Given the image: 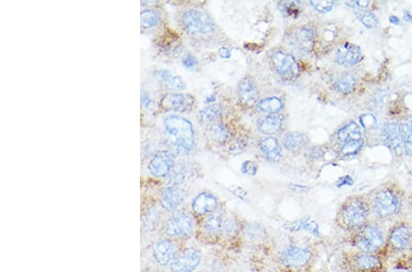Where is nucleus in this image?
<instances>
[{"label": "nucleus", "mask_w": 412, "mask_h": 272, "mask_svg": "<svg viewBox=\"0 0 412 272\" xmlns=\"http://www.w3.org/2000/svg\"><path fill=\"white\" fill-rule=\"evenodd\" d=\"M362 146H363V139H362L347 142L343 145L342 154L344 156L355 155L356 153H358V151H360Z\"/></svg>", "instance_id": "33"}, {"label": "nucleus", "mask_w": 412, "mask_h": 272, "mask_svg": "<svg viewBox=\"0 0 412 272\" xmlns=\"http://www.w3.org/2000/svg\"><path fill=\"white\" fill-rule=\"evenodd\" d=\"M282 124H283L282 116L276 115V114H271L269 116H266L260 121L258 125V128L262 133L275 134L281 129Z\"/></svg>", "instance_id": "23"}, {"label": "nucleus", "mask_w": 412, "mask_h": 272, "mask_svg": "<svg viewBox=\"0 0 412 272\" xmlns=\"http://www.w3.org/2000/svg\"><path fill=\"white\" fill-rule=\"evenodd\" d=\"M404 18H405L406 20H408V21H412V16L408 11L405 12V16H404Z\"/></svg>", "instance_id": "49"}, {"label": "nucleus", "mask_w": 412, "mask_h": 272, "mask_svg": "<svg viewBox=\"0 0 412 272\" xmlns=\"http://www.w3.org/2000/svg\"><path fill=\"white\" fill-rule=\"evenodd\" d=\"M368 215V204L362 199H353L342 210L341 220L346 228L355 230L365 226Z\"/></svg>", "instance_id": "2"}, {"label": "nucleus", "mask_w": 412, "mask_h": 272, "mask_svg": "<svg viewBox=\"0 0 412 272\" xmlns=\"http://www.w3.org/2000/svg\"><path fill=\"white\" fill-rule=\"evenodd\" d=\"M183 64L184 67H186L187 69H195V67L197 66L198 62L195 58V56L191 55V54H187L186 56H184L183 58Z\"/></svg>", "instance_id": "39"}, {"label": "nucleus", "mask_w": 412, "mask_h": 272, "mask_svg": "<svg viewBox=\"0 0 412 272\" xmlns=\"http://www.w3.org/2000/svg\"><path fill=\"white\" fill-rule=\"evenodd\" d=\"M353 6H359V7H364V8H366L367 6H369V1H354V2H352L351 3Z\"/></svg>", "instance_id": "46"}, {"label": "nucleus", "mask_w": 412, "mask_h": 272, "mask_svg": "<svg viewBox=\"0 0 412 272\" xmlns=\"http://www.w3.org/2000/svg\"><path fill=\"white\" fill-rule=\"evenodd\" d=\"M185 198V192L178 186L168 187L162 191L160 198V204L162 208L168 212H172L182 204Z\"/></svg>", "instance_id": "16"}, {"label": "nucleus", "mask_w": 412, "mask_h": 272, "mask_svg": "<svg viewBox=\"0 0 412 272\" xmlns=\"http://www.w3.org/2000/svg\"><path fill=\"white\" fill-rule=\"evenodd\" d=\"M141 28L148 29L157 26L160 20V13L154 9H145L141 12Z\"/></svg>", "instance_id": "30"}, {"label": "nucleus", "mask_w": 412, "mask_h": 272, "mask_svg": "<svg viewBox=\"0 0 412 272\" xmlns=\"http://www.w3.org/2000/svg\"><path fill=\"white\" fill-rule=\"evenodd\" d=\"M309 3L317 11L320 13L330 11L334 5V1H310Z\"/></svg>", "instance_id": "36"}, {"label": "nucleus", "mask_w": 412, "mask_h": 272, "mask_svg": "<svg viewBox=\"0 0 412 272\" xmlns=\"http://www.w3.org/2000/svg\"><path fill=\"white\" fill-rule=\"evenodd\" d=\"M354 265L361 272H377L382 267V261L371 253H359L354 258Z\"/></svg>", "instance_id": "17"}, {"label": "nucleus", "mask_w": 412, "mask_h": 272, "mask_svg": "<svg viewBox=\"0 0 412 272\" xmlns=\"http://www.w3.org/2000/svg\"><path fill=\"white\" fill-rule=\"evenodd\" d=\"M389 21L391 23L394 24V25H399L400 24V18L396 17V16H391V17H389Z\"/></svg>", "instance_id": "48"}, {"label": "nucleus", "mask_w": 412, "mask_h": 272, "mask_svg": "<svg viewBox=\"0 0 412 272\" xmlns=\"http://www.w3.org/2000/svg\"><path fill=\"white\" fill-rule=\"evenodd\" d=\"M210 133L212 139L220 143H225L230 139V131L228 128L220 123L212 125Z\"/></svg>", "instance_id": "32"}, {"label": "nucleus", "mask_w": 412, "mask_h": 272, "mask_svg": "<svg viewBox=\"0 0 412 272\" xmlns=\"http://www.w3.org/2000/svg\"><path fill=\"white\" fill-rule=\"evenodd\" d=\"M172 174L169 179V187L182 184L187 179H189L192 174V168L188 164H183L177 169H173Z\"/></svg>", "instance_id": "27"}, {"label": "nucleus", "mask_w": 412, "mask_h": 272, "mask_svg": "<svg viewBox=\"0 0 412 272\" xmlns=\"http://www.w3.org/2000/svg\"><path fill=\"white\" fill-rule=\"evenodd\" d=\"M221 115L222 107L219 104H211L200 112L201 119L206 123L215 121Z\"/></svg>", "instance_id": "31"}, {"label": "nucleus", "mask_w": 412, "mask_h": 272, "mask_svg": "<svg viewBox=\"0 0 412 272\" xmlns=\"http://www.w3.org/2000/svg\"><path fill=\"white\" fill-rule=\"evenodd\" d=\"M218 201L212 193L204 191L195 197L192 202V209L195 214L199 215L210 214L215 211Z\"/></svg>", "instance_id": "15"}, {"label": "nucleus", "mask_w": 412, "mask_h": 272, "mask_svg": "<svg viewBox=\"0 0 412 272\" xmlns=\"http://www.w3.org/2000/svg\"><path fill=\"white\" fill-rule=\"evenodd\" d=\"M307 137L304 134L291 132L284 137L283 144L289 151H298L304 149L307 144Z\"/></svg>", "instance_id": "26"}, {"label": "nucleus", "mask_w": 412, "mask_h": 272, "mask_svg": "<svg viewBox=\"0 0 412 272\" xmlns=\"http://www.w3.org/2000/svg\"><path fill=\"white\" fill-rule=\"evenodd\" d=\"M338 139L343 144L353 140L361 139L362 135L360 128L355 122H349L347 125H345L338 131Z\"/></svg>", "instance_id": "24"}, {"label": "nucleus", "mask_w": 412, "mask_h": 272, "mask_svg": "<svg viewBox=\"0 0 412 272\" xmlns=\"http://www.w3.org/2000/svg\"><path fill=\"white\" fill-rule=\"evenodd\" d=\"M353 179L350 176H343L338 181L337 186L352 185Z\"/></svg>", "instance_id": "44"}, {"label": "nucleus", "mask_w": 412, "mask_h": 272, "mask_svg": "<svg viewBox=\"0 0 412 272\" xmlns=\"http://www.w3.org/2000/svg\"><path fill=\"white\" fill-rule=\"evenodd\" d=\"M401 201L393 191H380L374 200L373 211L380 218H389L398 214L401 209Z\"/></svg>", "instance_id": "4"}, {"label": "nucleus", "mask_w": 412, "mask_h": 272, "mask_svg": "<svg viewBox=\"0 0 412 272\" xmlns=\"http://www.w3.org/2000/svg\"><path fill=\"white\" fill-rule=\"evenodd\" d=\"M219 54H220V56H221L222 58L224 59L230 58V56H231L230 51H229L227 48H225V47H222V48H220V49H219Z\"/></svg>", "instance_id": "45"}, {"label": "nucleus", "mask_w": 412, "mask_h": 272, "mask_svg": "<svg viewBox=\"0 0 412 272\" xmlns=\"http://www.w3.org/2000/svg\"><path fill=\"white\" fill-rule=\"evenodd\" d=\"M405 151H406L407 155L412 156V122L409 136L405 141Z\"/></svg>", "instance_id": "42"}, {"label": "nucleus", "mask_w": 412, "mask_h": 272, "mask_svg": "<svg viewBox=\"0 0 412 272\" xmlns=\"http://www.w3.org/2000/svg\"><path fill=\"white\" fill-rule=\"evenodd\" d=\"M315 33L313 29L309 28H301L297 30L295 40L297 41L298 46L302 50L309 52L313 46Z\"/></svg>", "instance_id": "25"}, {"label": "nucleus", "mask_w": 412, "mask_h": 272, "mask_svg": "<svg viewBox=\"0 0 412 272\" xmlns=\"http://www.w3.org/2000/svg\"><path fill=\"white\" fill-rule=\"evenodd\" d=\"M167 144L179 154L189 153L195 147V130L192 123L183 116L171 115L164 120Z\"/></svg>", "instance_id": "1"}, {"label": "nucleus", "mask_w": 412, "mask_h": 272, "mask_svg": "<svg viewBox=\"0 0 412 272\" xmlns=\"http://www.w3.org/2000/svg\"><path fill=\"white\" fill-rule=\"evenodd\" d=\"M195 103V99L186 93H171L165 94L161 99V106L168 111L185 112L190 110Z\"/></svg>", "instance_id": "10"}, {"label": "nucleus", "mask_w": 412, "mask_h": 272, "mask_svg": "<svg viewBox=\"0 0 412 272\" xmlns=\"http://www.w3.org/2000/svg\"><path fill=\"white\" fill-rule=\"evenodd\" d=\"M223 225V213L221 211H215L207 217L204 224V230L207 235L214 236L222 231Z\"/></svg>", "instance_id": "22"}, {"label": "nucleus", "mask_w": 412, "mask_h": 272, "mask_svg": "<svg viewBox=\"0 0 412 272\" xmlns=\"http://www.w3.org/2000/svg\"><path fill=\"white\" fill-rule=\"evenodd\" d=\"M412 233L409 226L401 224L396 226L389 235V243L396 250H404L412 244Z\"/></svg>", "instance_id": "14"}, {"label": "nucleus", "mask_w": 412, "mask_h": 272, "mask_svg": "<svg viewBox=\"0 0 412 272\" xmlns=\"http://www.w3.org/2000/svg\"><path fill=\"white\" fill-rule=\"evenodd\" d=\"M260 150L265 158L270 162H278L281 159V146L276 138L268 137L261 140Z\"/></svg>", "instance_id": "20"}, {"label": "nucleus", "mask_w": 412, "mask_h": 272, "mask_svg": "<svg viewBox=\"0 0 412 272\" xmlns=\"http://www.w3.org/2000/svg\"><path fill=\"white\" fill-rule=\"evenodd\" d=\"M355 84H356V80H355V76L352 74H343L339 77V79L336 82L335 88L338 92L343 93V94H347V93L353 92Z\"/></svg>", "instance_id": "28"}, {"label": "nucleus", "mask_w": 412, "mask_h": 272, "mask_svg": "<svg viewBox=\"0 0 412 272\" xmlns=\"http://www.w3.org/2000/svg\"><path fill=\"white\" fill-rule=\"evenodd\" d=\"M283 106V103L279 97H269L259 101L258 109L261 112L275 114L281 110Z\"/></svg>", "instance_id": "29"}, {"label": "nucleus", "mask_w": 412, "mask_h": 272, "mask_svg": "<svg viewBox=\"0 0 412 272\" xmlns=\"http://www.w3.org/2000/svg\"><path fill=\"white\" fill-rule=\"evenodd\" d=\"M362 127L366 129L375 128L377 126V119L371 114H364L360 116Z\"/></svg>", "instance_id": "37"}, {"label": "nucleus", "mask_w": 412, "mask_h": 272, "mask_svg": "<svg viewBox=\"0 0 412 272\" xmlns=\"http://www.w3.org/2000/svg\"><path fill=\"white\" fill-rule=\"evenodd\" d=\"M362 60V52L358 46L352 43H344L336 51V61L344 67H350L358 64Z\"/></svg>", "instance_id": "13"}, {"label": "nucleus", "mask_w": 412, "mask_h": 272, "mask_svg": "<svg viewBox=\"0 0 412 272\" xmlns=\"http://www.w3.org/2000/svg\"><path fill=\"white\" fill-rule=\"evenodd\" d=\"M311 253L309 249L292 247L287 249L282 254V261L288 267L301 268L309 262Z\"/></svg>", "instance_id": "12"}, {"label": "nucleus", "mask_w": 412, "mask_h": 272, "mask_svg": "<svg viewBox=\"0 0 412 272\" xmlns=\"http://www.w3.org/2000/svg\"><path fill=\"white\" fill-rule=\"evenodd\" d=\"M271 62L275 71L285 80H295L300 75V67L296 60L287 52H274Z\"/></svg>", "instance_id": "6"}, {"label": "nucleus", "mask_w": 412, "mask_h": 272, "mask_svg": "<svg viewBox=\"0 0 412 272\" xmlns=\"http://www.w3.org/2000/svg\"></svg>", "instance_id": "51"}, {"label": "nucleus", "mask_w": 412, "mask_h": 272, "mask_svg": "<svg viewBox=\"0 0 412 272\" xmlns=\"http://www.w3.org/2000/svg\"><path fill=\"white\" fill-rule=\"evenodd\" d=\"M258 170V164L252 161H246L242 165V173L247 174V175H252V176L256 175Z\"/></svg>", "instance_id": "38"}, {"label": "nucleus", "mask_w": 412, "mask_h": 272, "mask_svg": "<svg viewBox=\"0 0 412 272\" xmlns=\"http://www.w3.org/2000/svg\"><path fill=\"white\" fill-rule=\"evenodd\" d=\"M385 243L383 233L375 225L363 227L356 238V246L365 253H373L381 249Z\"/></svg>", "instance_id": "5"}, {"label": "nucleus", "mask_w": 412, "mask_h": 272, "mask_svg": "<svg viewBox=\"0 0 412 272\" xmlns=\"http://www.w3.org/2000/svg\"><path fill=\"white\" fill-rule=\"evenodd\" d=\"M290 188L292 189V191H297V192H302V191H307L308 190V188L305 187V186L294 185V184H292V185L290 186Z\"/></svg>", "instance_id": "47"}, {"label": "nucleus", "mask_w": 412, "mask_h": 272, "mask_svg": "<svg viewBox=\"0 0 412 272\" xmlns=\"http://www.w3.org/2000/svg\"><path fill=\"white\" fill-rule=\"evenodd\" d=\"M238 229V226H237V222L234 219V218H229L225 221H223V234L225 236H235Z\"/></svg>", "instance_id": "35"}, {"label": "nucleus", "mask_w": 412, "mask_h": 272, "mask_svg": "<svg viewBox=\"0 0 412 272\" xmlns=\"http://www.w3.org/2000/svg\"><path fill=\"white\" fill-rule=\"evenodd\" d=\"M155 76L160 80L164 86L172 90H184L186 85L180 76H175L168 70H157L155 71Z\"/></svg>", "instance_id": "21"}, {"label": "nucleus", "mask_w": 412, "mask_h": 272, "mask_svg": "<svg viewBox=\"0 0 412 272\" xmlns=\"http://www.w3.org/2000/svg\"><path fill=\"white\" fill-rule=\"evenodd\" d=\"M214 100H215V97H214V96H213V97H207V98H206V101H207V102H212V101H214Z\"/></svg>", "instance_id": "50"}, {"label": "nucleus", "mask_w": 412, "mask_h": 272, "mask_svg": "<svg viewBox=\"0 0 412 272\" xmlns=\"http://www.w3.org/2000/svg\"><path fill=\"white\" fill-rule=\"evenodd\" d=\"M360 21L367 29H375L378 27V17L372 12L366 11L361 14Z\"/></svg>", "instance_id": "34"}, {"label": "nucleus", "mask_w": 412, "mask_h": 272, "mask_svg": "<svg viewBox=\"0 0 412 272\" xmlns=\"http://www.w3.org/2000/svg\"><path fill=\"white\" fill-rule=\"evenodd\" d=\"M201 254L195 249L184 250L171 263L172 272H193L201 263Z\"/></svg>", "instance_id": "9"}, {"label": "nucleus", "mask_w": 412, "mask_h": 272, "mask_svg": "<svg viewBox=\"0 0 412 272\" xmlns=\"http://www.w3.org/2000/svg\"><path fill=\"white\" fill-rule=\"evenodd\" d=\"M183 27L193 34H207L214 29L212 18L205 12L189 9L183 15Z\"/></svg>", "instance_id": "3"}, {"label": "nucleus", "mask_w": 412, "mask_h": 272, "mask_svg": "<svg viewBox=\"0 0 412 272\" xmlns=\"http://www.w3.org/2000/svg\"><path fill=\"white\" fill-rule=\"evenodd\" d=\"M229 190L234 195H235L237 198H239L242 201H245V202L248 201L246 191L244 189H242L239 186H233Z\"/></svg>", "instance_id": "40"}, {"label": "nucleus", "mask_w": 412, "mask_h": 272, "mask_svg": "<svg viewBox=\"0 0 412 272\" xmlns=\"http://www.w3.org/2000/svg\"><path fill=\"white\" fill-rule=\"evenodd\" d=\"M152 250L157 263L160 266H167L176 258L178 247L171 240L162 239L155 242Z\"/></svg>", "instance_id": "11"}, {"label": "nucleus", "mask_w": 412, "mask_h": 272, "mask_svg": "<svg viewBox=\"0 0 412 272\" xmlns=\"http://www.w3.org/2000/svg\"><path fill=\"white\" fill-rule=\"evenodd\" d=\"M165 231L171 237H188L194 231V220L186 213L176 212L167 221Z\"/></svg>", "instance_id": "7"}, {"label": "nucleus", "mask_w": 412, "mask_h": 272, "mask_svg": "<svg viewBox=\"0 0 412 272\" xmlns=\"http://www.w3.org/2000/svg\"><path fill=\"white\" fill-rule=\"evenodd\" d=\"M410 131H408L406 125L404 127V125L402 124H391L386 128L384 135L389 144L397 149L401 148V144L403 141L405 144L407 134Z\"/></svg>", "instance_id": "19"}, {"label": "nucleus", "mask_w": 412, "mask_h": 272, "mask_svg": "<svg viewBox=\"0 0 412 272\" xmlns=\"http://www.w3.org/2000/svg\"><path fill=\"white\" fill-rule=\"evenodd\" d=\"M238 94L241 103L246 106H253L257 102L258 90L250 78L246 77L241 80L238 87Z\"/></svg>", "instance_id": "18"}, {"label": "nucleus", "mask_w": 412, "mask_h": 272, "mask_svg": "<svg viewBox=\"0 0 412 272\" xmlns=\"http://www.w3.org/2000/svg\"><path fill=\"white\" fill-rule=\"evenodd\" d=\"M141 104L146 108H149L152 105V99L150 98L148 93H143L141 94Z\"/></svg>", "instance_id": "43"}, {"label": "nucleus", "mask_w": 412, "mask_h": 272, "mask_svg": "<svg viewBox=\"0 0 412 272\" xmlns=\"http://www.w3.org/2000/svg\"><path fill=\"white\" fill-rule=\"evenodd\" d=\"M246 235L251 239H255V238H259L262 235V230L258 229V226L253 227V226H250V227H247Z\"/></svg>", "instance_id": "41"}, {"label": "nucleus", "mask_w": 412, "mask_h": 272, "mask_svg": "<svg viewBox=\"0 0 412 272\" xmlns=\"http://www.w3.org/2000/svg\"><path fill=\"white\" fill-rule=\"evenodd\" d=\"M175 166V157L169 151L157 152L149 162V174L156 178H163L172 174Z\"/></svg>", "instance_id": "8"}]
</instances>
